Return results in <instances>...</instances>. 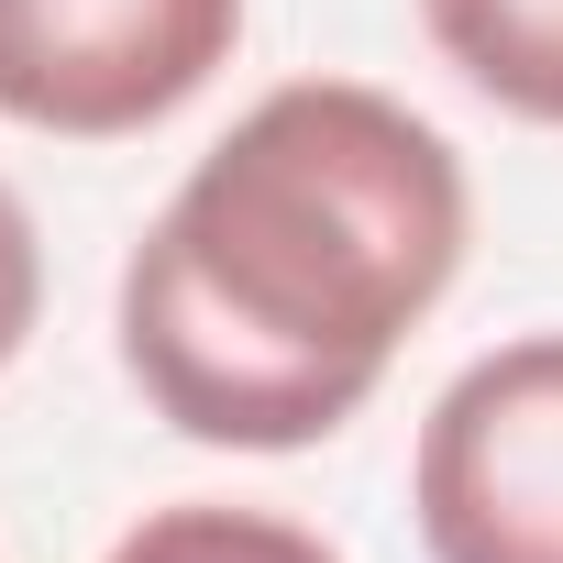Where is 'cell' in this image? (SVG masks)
<instances>
[{"label": "cell", "instance_id": "6", "mask_svg": "<svg viewBox=\"0 0 563 563\" xmlns=\"http://www.w3.org/2000/svg\"><path fill=\"white\" fill-rule=\"evenodd\" d=\"M45 321V243H34V210L12 199V177H0V365H12Z\"/></svg>", "mask_w": 563, "mask_h": 563}, {"label": "cell", "instance_id": "3", "mask_svg": "<svg viewBox=\"0 0 563 563\" xmlns=\"http://www.w3.org/2000/svg\"><path fill=\"white\" fill-rule=\"evenodd\" d=\"M243 45V0H0V122L122 144L188 111Z\"/></svg>", "mask_w": 563, "mask_h": 563}, {"label": "cell", "instance_id": "4", "mask_svg": "<svg viewBox=\"0 0 563 563\" xmlns=\"http://www.w3.org/2000/svg\"><path fill=\"white\" fill-rule=\"evenodd\" d=\"M420 34L475 100L563 133V0H420Z\"/></svg>", "mask_w": 563, "mask_h": 563}, {"label": "cell", "instance_id": "2", "mask_svg": "<svg viewBox=\"0 0 563 563\" xmlns=\"http://www.w3.org/2000/svg\"><path fill=\"white\" fill-rule=\"evenodd\" d=\"M409 519L431 563H563V332H519L431 398Z\"/></svg>", "mask_w": 563, "mask_h": 563}, {"label": "cell", "instance_id": "5", "mask_svg": "<svg viewBox=\"0 0 563 563\" xmlns=\"http://www.w3.org/2000/svg\"><path fill=\"white\" fill-rule=\"evenodd\" d=\"M100 563H343L310 519L288 508H243V497H177V508H144Z\"/></svg>", "mask_w": 563, "mask_h": 563}, {"label": "cell", "instance_id": "1", "mask_svg": "<svg viewBox=\"0 0 563 563\" xmlns=\"http://www.w3.org/2000/svg\"><path fill=\"white\" fill-rule=\"evenodd\" d=\"M464 155L365 78L265 89L122 254V376L177 442L310 453L453 299Z\"/></svg>", "mask_w": 563, "mask_h": 563}]
</instances>
